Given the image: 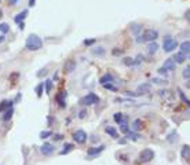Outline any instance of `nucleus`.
<instances>
[{
	"mask_svg": "<svg viewBox=\"0 0 190 165\" xmlns=\"http://www.w3.org/2000/svg\"><path fill=\"white\" fill-rule=\"evenodd\" d=\"M25 47L29 51H37L43 47V40L40 39L37 35H30L26 39V43H25Z\"/></svg>",
	"mask_w": 190,
	"mask_h": 165,
	"instance_id": "nucleus-1",
	"label": "nucleus"
},
{
	"mask_svg": "<svg viewBox=\"0 0 190 165\" xmlns=\"http://www.w3.org/2000/svg\"><path fill=\"white\" fill-rule=\"evenodd\" d=\"M178 47V41L176 39H172L171 36L164 37V41H162V48L165 53H172L175 48Z\"/></svg>",
	"mask_w": 190,
	"mask_h": 165,
	"instance_id": "nucleus-2",
	"label": "nucleus"
},
{
	"mask_svg": "<svg viewBox=\"0 0 190 165\" xmlns=\"http://www.w3.org/2000/svg\"><path fill=\"white\" fill-rule=\"evenodd\" d=\"M154 158V151L152 149H145L139 153V161L141 162H149Z\"/></svg>",
	"mask_w": 190,
	"mask_h": 165,
	"instance_id": "nucleus-3",
	"label": "nucleus"
},
{
	"mask_svg": "<svg viewBox=\"0 0 190 165\" xmlns=\"http://www.w3.org/2000/svg\"><path fill=\"white\" fill-rule=\"evenodd\" d=\"M143 41H156L158 37V32L156 29H145L143 32Z\"/></svg>",
	"mask_w": 190,
	"mask_h": 165,
	"instance_id": "nucleus-4",
	"label": "nucleus"
},
{
	"mask_svg": "<svg viewBox=\"0 0 190 165\" xmlns=\"http://www.w3.org/2000/svg\"><path fill=\"white\" fill-rule=\"evenodd\" d=\"M73 139L76 141V143H80V145H83L84 142L87 141V133L84 132L83 129H79V131H76L73 133Z\"/></svg>",
	"mask_w": 190,
	"mask_h": 165,
	"instance_id": "nucleus-5",
	"label": "nucleus"
},
{
	"mask_svg": "<svg viewBox=\"0 0 190 165\" xmlns=\"http://www.w3.org/2000/svg\"><path fill=\"white\" fill-rule=\"evenodd\" d=\"M99 102V98L95 95V94H88L87 97L84 98L83 99V103L84 105H87V106H90V105H95V103H98Z\"/></svg>",
	"mask_w": 190,
	"mask_h": 165,
	"instance_id": "nucleus-6",
	"label": "nucleus"
},
{
	"mask_svg": "<svg viewBox=\"0 0 190 165\" xmlns=\"http://www.w3.org/2000/svg\"><path fill=\"white\" fill-rule=\"evenodd\" d=\"M75 69H76V61L75 59H67L66 62H65V65H63V72L65 73H72V72H75Z\"/></svg>",
	"mask_w": 190,
	"mask_h": 165,
	"instance_id": "nucleus-7",
	"label": "nucleus"
},
{
	"mask_svg": "<svg viewBox=\"0 0 190 165\" xmlns=\"http://www.w3.org/2000/svg\"><path fill=\"white\" fill-rule=\"evenodd\" d=\"M181 54H183L186 58H189V54H190V41L189 40L183 41L182 44H181Z\"/></svg>",
	"mask_w": 190,
	"mask_h": 165,
	"instance_id": "nucleus-8",
	"label": "nucleus"
},
{
	"mask_svg": "<svg viewBox=\"0 0 190 165\" xmlns=\"http://www.w3.org/2000/svg\"><path fill=\"white\" fill-rule=\"evenodd\" d=\"M40 151H41L44 156H50V154H52V151H54V146L50 145V143H44V145L40 147Z\"/></svg>",
	"mask_w": 190,
	"mask_h": 165,
	"instance_id": "nucleus-9",
	"label": "nucleus"
},
{
	"mask_svg": "<svg viewBox=\"0 0 190 165\" xmlns=\"http://www.w3.org/2000/svg\"><path fill=\"white\" fill-rule=\"evenodd\" d=\"M103 149H105V146H98V147H91V149H88L87 150V154L88 156H96V154H99V153H102L103 151Z\"/></svg>",
	"mask_w": 190,
	"mask_h": 165,
	"instance_id": "nucleus-10",
	"label": "nucleus"
},
{
	"mask_svg": "<svg viewBox=\"0 0 190 165\" xmlns=\"http://www.w3.org/2000/svg\"><path fill=\"white\" fill-rule=\"evenodd\" d=\"M115 121L117 124L123 125V124H127V117L124 116L123 113H116L115 114Z\"/></svg>",
	"mask_w": 190,
	"mask_h": 165,
	"instance_id": "nucleus-11",
	"label": "nucleus"
},
{
	"mask_svg": "<svg viewBox=\"0 0 190 165\" xmlns=\"http://www.w3.org/2000/svg\"><path fill=\"white\" fill-rule=\"evenodd\" d=\"M158 50V44L156 43V41H150V44L147 45V53L150 54V55H153V54L157 53Z\"/></svg>",
	"mask_w": 190,
	"mask_h": 165,
	"instance_id": "nucleus-12",
	"label": "nucleus"
},
{
	"mask_svg": "<svg viewBox=\"0 0 190 165\" xmlns=\"http://www.w3.org/2000/svg\"><path fill=\"white\" fill-rule=\"evenodd\" d=\"M175 66H176V63H175L174 61L172 59H167L165 62H164V66H162V68L165 69V70H175Z\"/></svg>",
	"mask_w": 190,
	"mask_h": 165,
	"instance_id": "nucleus-13",
	"label": "nucleus"
},
{
	"mask_svg": "<svg viewBox=\"0 0 190 165\" xmlns=\"http://www.w3.org/2000/svg\"><path fill=\"white\" fill-rule=\"evenodd\" d=\"M63 98H66V92H61L59 95H57V102L59 103L61 107H65V106H66V102L63 101Z\"/></svg>",
	"mask_w": 190,
	"mask_h": 165,
	"instance_id": "nucleus-14",
	"label": "nucleus"
},
{
	"mask_svg": "<svg viewBox=\"0 0 190 165\" xmlns=\"http://www.w3.org/2000/svg\"><path fill=\"white\" fill-rule=\"evenodd\" d=\"M172 61H174V62H176V63H183V62H185V61H186V56L183 55V54H175L174 55V58H172Z\"/></svg>",
	"mask_w": 190,
	"mask_h": 165,
	"instance_id": "nucleus-15",
	"label": "nucleus"
},
{
	"mask_svg": "<svg viewBox=\"0 0 190 165\" xmlns=\"http://www.w3.org/2000/svg\"><path fill=\"white\" fill-rule=\"evenodd\" d=\"M113 80H115V79H113V76H112L110 73H107V74H105V76H103L99 81H101V84L103 85V84H107V83H112Z\"/></svg>",
	"mask_w": 190,
	"mask_h": 165,
	"instance_id": "nucleus-16",
	"label": "nucleus"
},
{
	"mask_svg": "<svg viewBox=\"0 0 190 165\" xmlns=\"http://www.w3.org/2000/svg\"><path fill=\"white\" fill-rule=\"evenodd\" d=\"M105 132L109 133L112 138H117V131L115 129V127H110V125L105 127Z\"/></svg>",
	"mask_w": 190,
	"mask_h": 165,
	"instance_id": "nucleus-17",
	"label": "nucleus"
},
{
	"mask_svg": "<svg viewBox=\"0 0 190 165\" xmlns=\"http://www.w3.org/2000/svg\"><path fill=\"white\" fill-rule=\"evenodd\" d=\"M26 15H28V11L25 10V11H22L21 14H18V15H17L15 18H14V21H15L17 24H20V22H22V21L25 19V17H26Z\"/></svg>",
	"mask_w": 190,
	"mask_h": 165,
	"instance_id": "nucleus-18",
	"label": "nucleus"
},
{
	"mask_svg": "<svg viewBox=\"0 0 190 165\" xmlns=\"http://www.w3.org/2000/svg\"><path fill=\"white\" fill-rule=\"evenodd\" d=\"M92 54H94V55H98V56H103V55H105V48H103V47L94 48V50H92Z\"/></svg>",
	"mask_w": 190,
	"mask_h": 165,
	"instance_id": "nucleus-19",
	"label": "nucleus"
},
{
	"mask_svg": "<svg viewBox=\"0 0 190 165\" xmlns=\"http://www.w3.org/2000/svg\"><path fill=\"white\" fill-rule=\"evenodd\" d=\"M72 150H73V145H72V143H66V145H65V147H63V150L62 151H61V154H67L69 153V151H72Z\"/></svg>",
	"mask_w": 190,
	"mask_h": 165,
	"instance_id": "nucleus-20",
	"label": "nucleus"
},
{
	"mask_svg": "<svg viewBox=\"0 0 190 165\" xmlns=\"http://www.w3.org/2000/svg\"><path fill=\"white\" fill-rule=\"evenodd\" d=\"M12 113H14V110H12L11 107H10V109H8L7 112L4 113V116H3V120H4V121H8V120H10V118H11Z\"/></svg>",
	"mask_w": 190,
	"mask_h": 165,
	"instance_id": "nucleus-21",
	"label": "nucleus"
},
{
	"mask_svg": "<svg viewBox=\"0 0 190 165\" xmlns=\"http://www.w3.org/2000/svg\"><path fill=\"white\" fill-rule=\"evenodd\" d=\"M189 151H190V147L186 145L185 147H183V150H182V157L185 158V160H189Z\"/></svg>",
	"mask_w": 190,
	"mask_h": 165,
	"instance_id": "nucleus-22",
	"label": "nucleus"
},
{
	"mask_svg": "<svg viewBox=\"0 0 190 165\" xmlns=\"http://www.w3.org/2000/svg\"><path fill=\"white\" fill-rule=\"evenodd\" d=\"M18 77H20V73H18V72L12 73L11 76H10V83H11V84H15L17 80H18Z\"/></svg>",
	"mask_w": 190,
	"mask_h": 165,
	"instance_id": "nucleus-23",
	"label": "nucleus"
},
{
	"mask_svg": "<svg viewBox=\"0 0 190 165\" xmlns=\"http://www.w3.org/2000/svg\"><path fill=\"white\" fill-rule=\"evenodd\" d=\"M141 125H142L141 120H135V121H134V124H132V129H134V131H139V129L142 128Z\"/></svg>",
	"mask_w": 190,
	"mask_h": 165,
	"instance_id": "nucleus-24",
	"label": "nucleus"
},
{
	"mask_svg": "<svg viewBox=\"0 0 190 165\" xmlns=\"http://www.w3.org/2000/svg\"><path fill=\"white\" fill-rule=\"evenodd\" d=\"M12 105V102H8V101H3L1 103H0V112L4 109V107H10V106Z\"/></svg>",
	"mask_w": 190,
	"mask_h": 165,
	"instance_id": "nucleus-25",
	"label": "nucleus"
},
{
	"mask_svg": "<svg viewBox=\"0 0 190 165\" xmlns=\"http://www.w3.org/2000/svg\"><path fill=\"white\" fill-rule=\"evenodd\" d=\"M183 77H185V79H186V80H189V77H190V66L189 65H187L186 66V69H185V70H183Z\"/></svg>",
	"mask_w": 190,
	"mask_h": 165,
	"instance_id": "nucleus-26",
	"label": "nucleus"
},
{
	"mask_svg": "<svg viewBox=\"0 0 190 165\" xmlns=\"http://www.w3.org/2000/svg\"><path fill=\"white\" fill-rule=\"evenodd\" d=\"M43 87H44V83H41V84H39L37 89H36V92H37V97L39 98H41V95H43Z\"/></svg>",
	"mask_w": 190,
	"mask_h": 165,
	"instance_id": "nucleus-27",
	"label": "nucleus"
},
{
	"mask_svg": "<svg viewBox=\"0 0 190 165\" xmlns=\"http://www.w3.org/2000/svg\"><path fill=\"white\" fill-rule=\"evenodd\" d=\"M8 30H10V28H8V25H7V24H0V32L7 33Z\"/></svg>",
	"mask_w": 190,
	"mask_h": 165,
	"instance_id": "nucleus-28",
	"label": "nucleus"
},
{
	"mask_svg": "<svg viewBox=\"0 0 190 165\" xmlns=\"http://www.w3.org/2000/svg\"><path fill=\"white\" fill-rule=\"evenodd\" d=\"M46 91H47V94H50V91H51V87H52V81L51 80H47L46 83Z\"/></svg>",
	"mask_w": 190,
	"mask_h": 165,
	"instance_id": "nucleus-29",
	"label": "nucleus"
},
{
	"mask_svg": "<svg viewBox=\"0 0 190 165\" xmlns=\"http://www.w3.org/2000/svg\"><path fill=\"white\" fill-rule=\"evenodd\" d=\"M48 136H51V132H50V131H43V132L40 133V138H41V139H47Z\"/></svg>",
	"mask_w": 190,
	"mask_h": 165,
	"instance_id": "nucleus-30",
	"label": "nucleus"
},
{
	"mask_svg": "<svg viewBox=\"0 0 190 165\" xmlns=\"http://www.w3.org/2000/svg\"><path fill=\"white\" fill-rule=\"evenodd\" d=\"M124 65H127V66H132V65H135L134 59H132V58H125V59H124Z\"/></svg>",
	"mask_w": 190,
	"mask_h": 165,
	"instance_id": "nucleus-31",
	"label": "nucleus"
},
{
	"mask_svg": "<svg viewBox=\"0 0 190 165\" xmlns=\"http://www.w3.org/2000/svg\"><path fill=\"white\" fill-rule=\"evenodd\" d=\"M128 138L130 139H134V141H136V139H139V135L135 132H128Z\"/></svg>",
	"mask_w": 190,
	"mask_h": 165,
	"instance_id": "nucleus-32",
	"label": "nucleus"
},
{
	"mask_svg": "<svg viewBox=\"0 0 190 165\" xmlns=\"http://www.w3.org/2000/svg\"><path fill=\"white\" fill-rule=\"evenodd\" d=\"M141 29H142V28H141L139 25H135V24L132 25V33H135V35H136V33H138Z\"/></svg>",
	"mask_w": 190,
	"mask_h": 165,
	"instance_id": "nucleus-33",
	"label": "nucleus"
},
{
	"mask_svg": "<svg viewBox=\"0 0 190 165\" xmlns=\"http://www.w3.org/2000/svg\"><path fill=\"white\" fill-rule=\"evenodd\" d=\"M103 87H105L106 89H112V91H116V89H117V88L115 87V85L110 84V83H109V84H103Z\"/></svg>",
	"mask_w": 190,
	"mask_h": 165,
	"instance_id": "nucleus-34",
	"label": "nucleus"
},
{
	"mask_svg": "<svg viewBox=\"0 0 190 165\" xmlns=\"http://www.w3.org/2000/svg\"><path fill=\"white\" fill-rule=\"evenodd\" d=\"M167 73H168V70H165L164 68L158 69V74H161V76H167Z\"/></svg>",
	"mask_w": 190,
	"mask_h": 165,
	"instance_id": "nucleus-35",
	"label": "nucleus"
},
{
	"mask_svg": "<svg viewBox=\"0 0 190 165\" xmlns=\"http://www.w3.org/2000/svg\"><path fill=\"white\" fill-rule=\"evenodd\" d=\"M120 127H121V132H124V133L128 132V125L127 124H123V125H120Z\"/></svg>",
	"mask_w": 190,
	"mask_h": 165,
	"instance_id": "nucleus-36",
	"label": "nucleus"
},
{
	"mask_svg": "<svg viewBox=\"0 0 190 165\" xmlns=\"http://www.w3.org/2000/svg\"><path fill=\"white\" fill-rule=\"evenodd\" d=\"M124 51L123 50H119V48H115V51H113V55H121Z\"/></svg>",
	"mask_w": 190,
	"mask_h": 165,
	"instance_id": "nucleus-37",
	"label": "nucleus"
},
{
	"mask_svg": "<svg viewBox=\"0 0 190 165\" xmlns=\"http://www.w3.org/2000/svg\"><path fill=\"white\" fill-rule=\"evenodd\" d=\"M95 43V39H91V40H86L84 41V44L86 45H91V44H94Z\"/></svg>",
	"mask_w": 190,
	"mask_h": 165,
	"instance_id": "nucleus-38",
	"label": "nucleus"
},
{
	"mask_svg": "<svg viewBox=\"0 0 190 165\" xmlns=\"http://www.w3.org/2000/svg\"><path fill=\"white\" fill-rule=\"evenodd\" d=\"M86 114H87V113H86V110H83V112H80V118H84V117H86Z\"/></svg>",
	"mask_w": 190,
	"mask_h": 165,
	"instance_id": "nucleus-39",
	"label": "nucleus"
},
{
	"mask_svg": "<svg viewBox=\"0 0 190 165\" xmlns=\"http://www.w3.org/2000/svg\"><path fill=\"white\" fill-rule=\"evenodd\" d=\"M29 6L33 7V6H35V0H29Z\"/></svg>",
	"mask_w": 190,
	"mask_h": 165,
	"instance_id": "nucleus-40",
	"label": "nucleus"
},
{
	"mask_svg": "<svg viewBox=\"0 0 190 165\" xmlns=\"http://www.w3.org/2000/svg\"><path fill=\"white\" fill-rule=\"evenodd\" d=\"M61 139H62V136H61V135H57V136H55V141H61Z\"/></svg>",
	"mask_w": 190,
	"mask_h": 165,
	"instance_id": "nucleus-41",
	"label": "nucleus"
},
{
	"mask_svg": "<svg viewBox=\"0 0 190 165\" xmlns=\"http://www.w3.org/2000/svg\"><path fill=\"white\" fill-rule=\"evenodd\" d=\"M8 1H10V4H15L18 0H8Z\"/></svg>",
	"mask_w": 190,
	"mask_h": 165,
	"instance_id": "nucleus-42",
	"label": "nucleus"
},
{
	"mask_svg": "<svg viewBox=\"0 0 190 165\" xmlns=\"http://www.w3.org/2000/svg\"><path fill=\"white\" fill-rule=\"evenodd\" d=\"M4 39H6V37H4V36H0V43H3V41H4Z\"/></svg>",
	"mask_w": 190,
	"mask_h": 165,
	"instance_id": "nucleus-43",
	"label": "nucleus"
},
{
	"mask_svg": "<svg viewBox=\"0 0 190 165\" xmlns=\"http://www.w3.org/2000/svg\"><path fill=\"white\" fill-rule=\"evenodd\" d=\"M0 18H3V11L0 10Z\"/></svg>",
	"mask_w": 190,
	"mask_h": 165,
	"instance_id": "nucleus-44",
	"label": "nucleus"
}]
</instances>
